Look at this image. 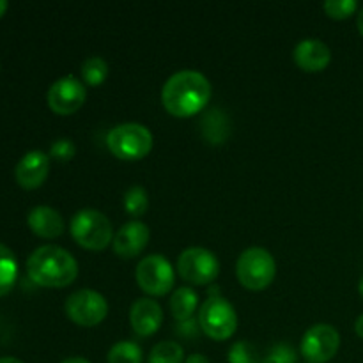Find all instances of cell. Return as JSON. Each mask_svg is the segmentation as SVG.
<instances>
[{
    "label": "cell",
    "mask_w": 363,
    "mask_h": 363,
    "mask_svg": "<svg viewBox=\"0 0 363 363\" xmlns=\"http://www.w3.org/2000/svg\"><path fill=\"white\" fill-rule=\"evenodd\" d=\"M84 84L74 77H62L53 82L48 91V105L59 116H69L74 113L85 103Z\"/></svg>",
    "instance_id": "obj_11"
},
{
    "label": "cell",
    "mask_w": 363,
    "mask_h": 363,
    "mask_svg": "<svg viewBox=\"0 0 363 363\" xmlns=\"http://www.w3.org/2000/svg\"><path fill=\"white\" fill-rule=\"evenodd\" d=\"M18 279V262L13 250L0 243V296H6Z\"/></svg>",
    "instance_id": "obj_18"
},
{
    "label": "cell",
    "mask_w": 363,
    "mask_h": 363,
    "mask_svg": "<svg viewBox=\"0 0 363 363\" xmlns=\"http://www.w3.org/2000/svg\"><path fill=\"white\" fill-rule=\"evenodd\" d=\"M177 273L184 282L194 286H208L218 277L220 262L208 248L190 247L181 252L177 259Z\"/></svg>",
    "instance_id": "obj_7"
},
{
    "label": "cell",
    "mask_w": 363,
    "mask_h": 363,
    "mask_svg": "<svg viewBox=\"0 0 363 363\" xmlns=\"http://www.w3.org/2000/svg\"><path fill=\"white\" fill-rule=\"evenodd\" d=\"M211 126L213 130L206 133V138H208L211 144H222L223 138H227V133H229V130H225V128H229V123H227V117L216 108L209 110L206 119L202 121V128H211Z\"/></svg>",
    "instance_id": "obj_22"
},
{
    "label": "cell",
    "mask_w": 363,
    "mask_h": 363,
    "mask_svg": "<svg viewBox=\"0 0 363 363\" xmlns=\"http://www.w3.org/2000/svg\"><path fill=\"white\" fill-rule=\"evenodd\" d=\"M197 301L199 296L191 287H179L170 298V312H172L177 321H190L195 308H197Z\"/></svg>",
    "instance_id": "obj_17"
},
{
    "label": "cell",
    "mask_w": 363,
    "mask_h": 363,
    "mask_svg": "<svg viewBox=\"0 0 363 363\" xmlns=\"http://www.w3.org/2000/svg\"><path fill=\"white\" fill-rule=\"evenodd\" d=\"M108 363H142V347L130 340L113 344L106 357Z\"/></svg>",
    "instance_id": "obj_21"
},
{
    "label": "cell",
    "mask_w": 363,
    "mask_h": 363,
    "mask_svg": "<svg viewBox=\"0 0 363 363\" xmlns=\"http://www.w3.org/2000/svg\"><path fill=\"white\" fill-rule=\"evenodd\" d=\"M149 236H151L149 227L144 222H140V220L124 223L117 230L116 236H113V252L123 259L135 257V255H138L144 250L149 241Z\"/></svg>",
    "instance_id": "obj_13"
},
{
    "label": "cell",
    "mask_w": 363,
    "mask_h": 363,
    "mask_svg": "<svg viewBox=\"0 0 363 363\" xmlns=\"http://www.w3.org/2000/svg\"><path fill=\"white\" fill-rule=\"evenodd\" d=\"M184 363H209V360L204 357V354L195 353V354H190V357L186 358V362H184Z\"/></svg>",
    "instance_id": "obj_28"
},
{
    "label": "cell",
    "mask_w": 363,
    "mask_h": 363,
    "mask_svg": "<svg viewBox=\"0 0 363 363\" xmlns=\"http://www.w3.org/2000/svg\"><path fill=\"white\" fill-rule=\"evenodd\" d=\"M149 208L147 191L140 184H133L124 194V209L131 216H142Z\"/></svg>",
    "instance_id": "obj_23"
},
{
    "label": "cell",
    "mask_w": 363,
    "mask_h": 363,
    "mask_svg": "<svg viewBox=\"0 0 363 363\" xmlns=\"http://www.w3.org/2000/svg\"><path fill=\"white\" fill-rule=\"evenodd\" d=\"M50 172V156L43 151H28L14 169L18 184L25 190H35L45 183Z\"/></svg>",
    "instance_id": "obj_12"
},
{
    "label": "cell",
    "mask_w": 363,
    "mask_h": 363,
    "mask_svg": "<svg viewBox=\"0 0 363 363\" xmlns=\"http://www.w3.org/2000/svg\"><path fill=\"white\" fill-rule=\"evenodd\" d=\"M82 77L84 82L91 87H98L108 77V64L103 57H89L82 64Z\"/></svg>",
    "instance_id": "obj_20"
},
{
    "label": "cell",
    "mask_w": 363,
    "mask_h": 363,
    "mask_svg": "<svg viewBox=\"0 0 363 363\" xmlns=\"http://www.w3.org/2000/svg\"><path fill=\"white\" fill-rule=\"evenodd\" d=\"M27 223L34 234L45 240H53L64 230V220L57 209L50 206H35L27 216Z\"/></svg>",
    "instance_id": "obj_16"
},
{
    "label": "cell",
    "mask_w": 363,
    "mask_h": 363,
    "mask_svg": "<svg viewBox=\"0 0 363 363\" xmlns=\"http://www.w3.org/2000/svg\"><path fill=\"white\" fill-rule=\"evenodd\" d=\"M0 363H25V362L18 360V358H13V357H4L0 358Z\"/></svg>",
    "instance_id": "obj_31"
},
{
    "label": "cell",
    "mask_w": 363,
    "mask_h": 363,
    "mask_svg": "<svg viewBox=\"0 0 363 363\" xmlns=\"http://www.w3.org/2000/svg\"><path fill=\"white\" fill-rule=\"evenodd\" d=\"M277 264L273 255L266 248L252 247L240 255L236 264L238 280L250 291H262L273 282Z\"/></svg>",
    "instance_id": "obj_5"
},
{
    "label": "cell",
    "mask_w": 363,
    "mask_h": 363,
    "mask_svg": "<svg viewBox=\"0 0 363 363\" xmlns=\"http://www.w3.org/2000/svg\"><path fill=\"white\" fill-rule=\"evenodd\" d=\"M71 236L87 250H103L112 240V223L98 209H80L71 218Z\"/></svg>",
    "instance_id": "obj_4"
},
{
    "label": "cell",
    "mask_w": 363,
    "mask_h": 363,
    "mask_svg": "<svg viewBox=\"0 0 363 363\" xmlns=\"http://www.w3.org/2000/svg\"><path fill=\"white\" fill-rule=\"evenodd\" d=\"M199 326L213 340H227L236 333L238 314L222 296H211L199 311Z\"/></svg>",
    "instance_id": "obj_6"
},
{
    "label": "cell",
    "mask_w": 363,
    "mask_h": 363,
    "mask_svg": "<svg viewBox=\"0 0 363 363\" xmlns=\"http://www.w3.org/2000/svg\"><path fill=\"white\" fill-rule=\"evenodd\" d=\"M229 363H259V360L254 347L245 340H240L230 347Z\"/></svg>",
    "instance_id": "obj_25"
},
{
    "label": "cell",
    "mask_w": 363,
    "mask_h": 363,
    "mask_svg": "<svg viewBox=\"0 0 363 363\" xmlns=\"http://www.w3.org/2000/svg\"><path fill=\"white\" fill-rule=\"evenodd\" d=\"M66 314L74 325L91 328L106 318L108 303L98 291L80 289L66 300Z\"/></svg>",
    "instance_id": "obj_9"
},
{
    "label": "cell",
    "mask_w": 363,
    "mask_h": 363,
    "mask_svg": "<svg viewBox=\"0 0 363 363\" xmlns=\"http://www.w3.org/2000/svg\"><path fill=\"white\" fill-rule=\"evenodd\" d=\"M340 347V335L332 325H314L301 339V354L311 363H326L332 360Z\"/></svg>",
    "instance_id": "obj_10"
},
{
    "label": "cell",
    "mask_w": 363,
    "mask_h": 363,
    "mask_svg": "<svg viewBox=\"0 0 363 363\" xmlns=\"http://www.w3.org/2000/svg\"><path fill=\"white\" fill-rule=\"evenodd\" d=\"M137 284L151 296H165L174 286V268L162 254L145 255L137 266Z\"/></svg>",
    "instance_id": "obj_8"
},
{
    "label": "cell",
    "mask_w": 363,
    "mask_h": 363,
    "mask_svg": "<svg viewBox=\"0 0 363 363\" xmlns=\"http://www.w3.org/2000/svg\"><path fill=\"white\" fill-rule=\"evenodd\" d=\"M27 273L41 287H66L78 275V262L73 255L57 245L35 248L27 259Z\"/></svg>",
    "instance_id": "obj_2"
},
{
    "label": "cell",
    "mask_w": 363,
    "mask_h": 363,
    "mask_svg": "<svg viewBox=\"0 0 363 363\" xmlns=\"http://www.w3.org/2000/svg\"><path fill=\"white\" fill-rule=\"evenodd\" d=\"M7 11V2L6 0H0V18L4 16V13Z\"/></svg>",
    "instance_id": "obj_33"
},
{
    "label": "cell",
    "mask_w": 363,
    "mask_h": 363,
    "mask_svg": "<svg viewBox=\"0 0 363 363\" xmlns=\"http://www.w3.org/2000/svg\"><path fill=\"white\" fill-rule=\"evenodd\" d=\"M323 7H325L328 16L335 18V20H344L357 11L358 4L357 0H328V2L323 4Z\"/></svg>",
    "instance_id": "obj_24"
},
{
    "label": "cell",
    "mask_w": 363,
    "mask_h": 363,
    "mask_svg": "<svg viewBox=\"0 0 363 363\" xmlns=\"http://www.w3.org/2000/svg\"><path fill=\"white\" fill-rule=\"evenodd\" d=\"M184 351L183 346L174 340H163L151 350L149 363H183Z\"/></svg>",
    "instance_id": "obj_19"
},
{
    "label": "cell",
    "mask_w": 363,
    "mask_h": 363,
    "mask_svg": "<svg viewBox=\"0 0 363 363\" xmlns=\"http://www.w3.org/2000/svg\"><path fill=\"white\" fill-rule=\"evenodd\" d=\"M354 332L358 333V337H362L363 339V314L357 319V323H354Z\"/></svg>",
    "instance_id": "obj_29"
},
{
    "label": "cell",
    "mask_w": 363,
    "mask_h": 363,
    "mask_svg": "<svg viewBox=\"0 0 363 363\" xmlns=\"http://www.w3.org/2000/svg\"><path fill=\"white\" fill-rule=\"evenodd\" d=\"M358 30H360V34L363 35V7H362V11H360V14H358Z\"/></svg>",
    "instance_id": "obj_32"
},
{
    "label": "cell",
    "mask_w": 363,
    "mask_h": 363,
    "mask_svg": "<svg viewBox=\"0 0 363 363\" xmlns=\"http://www.w3.org/2000/svg\"><path fill=\"white\" fill-rule=\"evenodd\" d=\"M358 291H360V294H362V298H363V277H362L360 284H358Z\"/></svg>",
    "instance_id": "obj_34"
},
{
    "label": "cell",
    "mask_w": 363,
    "mask_h": 363,
    "mask_svg": "<svg viewBox=\"0 0 363 363\" xmlns=\"http://www.w3.org/2000/svg\"><path fill=\"white\" fill-rule=\"evenodd\" d=\"M152 133L138 123H123L106 135V145L119 160H140L152 149Z\"/></svg>",
    "instance_id": "obj_3"
},
{
    "label": "cell",
    "mask_w": 363,
    "mask_h": 363,
    "mask_svg": "<svg viewBox=\"0 0 363 363\" xmlns=\"http://www.w3.org/2000/svg\"><path fill=\"white\" fill-rule=\"evenodd\" d=\"M293 59L303 71L315 73V71H321L328 66L330 60H332V52H330L328 45L323 43L321 39L308 38L294 46Z\"/></svg>",
    "instance_id": "obj_15"
},
{
    "label": "cell",
    "mask_w": 363,
    "mask_h": 363,
    "mask_svg": "<svg viewBox=\"0 0 363 363\" xmlns=\"http://www.w3.org/2000/svg\"><path fill=\"white\" fill-rule=\"evenodd\" d=\"M262 363H296V353L287 344H279L269 351V354Z\"/></svg>",
    "instance_id": "obj_27"
},
{
    "label": "cell",
    "mask_w": 363,
    "mask_h": 363,
    "mask_svg": "<svg viewBox=\"0 0 363 363\" xmlns=\"http://www.w3.org/2000/svg\"><path fill=\"white\" fill-rule=\"evenodd\" d=\"M211 99V84L201 71L183 69L165 82L163 106L176 117H190L201 112Z\"/></svg>",
    "instance_id": "obj_1"
},
{
    "label": "cell",
    "mask_w": 363,
    "mask_h": 363,
    "mask_svg": "<svg viewBox=\"0 0 363 363\" xmlns=\"http://www.w3.org/2000/svg\"><path fill=\"white\" fill-rule=\"evenodd\" d=\"M130 323L137 335H152V333L158 332L163 323L162 307L152 298H140L131 305Z\"/></svg>",
    "instance_id": "obj_14"
},
{
    "label": "cell",
    "mask_w": 363,
    "mask_h": 363,
    "mask_svg": "<svg viewBox=\"0 0 363 363\" xmlns=\"http://www.w3.org/2000/svg\"><path fill=\"white\" fill-rule=\"evenodd\" d=\"M60 363H91V362L85 360V358H80V357H73V358H67V360H64Z\"/></svg>",
    "instance_id": "obj_30"
},
{
    "label": "cell",
    "mask_w": 363,
    "mask_h": 363,
    "mask_svg": "<svg viewBox=\"0 0 363 363\" xmlns=\"http://www.w3.org/2000/svg\"><path fill=\"white\" fill-rule=\"evenodd\" d=\"M74 155H77V147L69 138H59L50 147V156L59 160V162H69Z\"/></svg>",
    "instance_id": "obj_26"
}]
</instances>
